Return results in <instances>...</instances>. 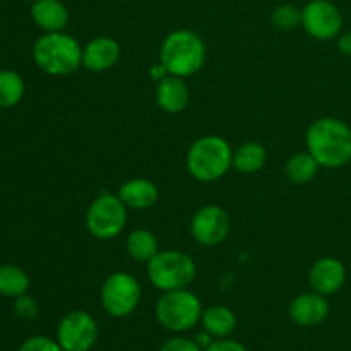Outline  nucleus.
I'll return each mask as SVG.
<instances>
[{
    "mask_svg": "<svg viewBox=\"0 0 351 351\" xmlns=\"http://www.w3.org/2000/svg\"><path fill=\"white\" fill-rule=\"evenodd\" d=\"M307 151L321 168H341L351 161V129L335 117H322L308 125Z\"/></svg>",
    "mask_w": 351,
    "mask_h": 351,
    "instance_id": "nucleus-1",
    "label": "nucleus"
},
{
    "mask_svg": "<svg viewBox=\"0 0 351 351\" xmlns=\"http://www.w3.org/2000/svg\"><path fill=\"white\" fill-rule=\"evenodd\" d=\"M33 60L45 74L62 77L82 67V47L64 31L45 33L33 45Z\"/></svg>",
    "mask_w": 351,
    "mask_h": 351,
    "instance_id": "nucleus-2",
    "label": "nucleus"
},
{
    "mask_svg": "<svg viewBox=\"0 0 351 351\" xmlns=\"http://www.w3.org/2000/svg\"><path fill=\"white\" fill-rule=\"evenodd\" d=\"M185 163L195 180L209 184L228 173L233 167V149L226 139L208 134L191 144Z\"/></svg>",
    "mask_w": 351,
    "mask_h": 351,
    "instance_id": "nucleus-3",
    "label": "nucleus"
},
{
    "mask_svg": "<svg viewBox=\"0 0 351 351\" xmlns=\"http://www.w3.org/2000/svg\"><path fill=\"white\" fill-rule=\"evenodd\" d=\"M160 62L168 74L191 77L206 64V43L191 29H175L167 34L160 47Z\"/></svg>",
    "mask_w": 351,
    "mask_h": 351,
    "instance_id": "nucleus-4",
    "label": "nucleus"
},
{
    "mask_svg": "<svg viewBox=\"0 0 351 351\" xmlns=\"http://www.w3.org/2000/svg\"><path fill=\"white\" fill-rule=\"evenodd\" d=\"M202 304L189 288L163 291L156 302L154 314L158 322L171 332H185L201 322Z\"/></svg>",
    "mask_w": 351,
    "mask_h": 351,
    "instance_id": "nucleus-5",
    "label": "nucleus"
},
{
    "mask_svg": "<svg viewBox=\"0 0 351 351\" xmlns=\"http://www.w3.org/2000/svg\"><path fill=\"white\" fill-rule=\"evenodd\" d=\"M197 266L189 254L182 250H160L147 263V278L160 291L189 288L194 281Z\"/></svg>",
    "mask_w": 351,
    "mask_h": 351,
    "instance_id": "nucleus-6",
    "label": "nucleus"
},
{
    "mask_svg": "<svg viewBox=\"0 0 351 351\" xmlns=\"http://www.w3.org/2000/svg\"><path fill=\"white\" fill-rule=\"evenodd\" d=\"M127 209L119 194H99L86 211L84 221L89 235L98 240L117 239L127 225Z\"/></svg>",
    "mask_w": 351,
    "mask_h": 351,
    "instance_id": "nucleus-7",
    "label": "nucleus"
},
{
    "mask_svg": "<svg viewBox=\"0 0 351 351\" xmlns=\"http://www.w3.org/2000/svg\"><path fill=\"white\" fill-rule=\"evenodd\" d=\"M143 288L136 276L123 271L112 273L101 285L99 302L103 311L115 319H123L139 307Z\"/></svg>",
    "mask_w": 351,
    "mask_h": 351,
    "instance_id": "nucleus-8",
    "label": "nucleus"
},
{
    "mask_svg": "<svg viewBox=\"0 0 351 351\" xmlns=\"http://www.w3.org/2000/svg\"><path fill=\"white\" fill-rule=\"evenodd\" d=\"M98 339V324L86 311H71L60 319L57 341L64 351H89Z\"/></svg>",
    "mask_w": 351,
    "mask_h": 351,
    "instance_id": "nucleus-9",
    "label": "nucleus"
},
{
    "mask_svg": "<svg viewBox=\"0 0 351 351\" xmlns=\"http://www.w3.org/2000/svg\"><path fill=\"white\" fill-rule=\"evenodd\" d=\"M302 27L314 40H335L343 29L341 10L331 0H311L302 9Z\"/></svg>",
    "mask_w": 351,
    "mask_h": 351,
    "instance_id": "nucleus-10",
    "label": "nucleus"
},
{
    "mask_svg": "<svg viewBox=\"0 0 351 351\" xmlns=\"http://www.w3.org/2000/svg\"><path fill=\"white\" fill-rule=\"evenodd\" d=\"M232 230L228 213L216 204H208L199 209L191 221V233L199 245L216 247L223 243Z\"/></svg>",
    "mask_w": 351,
    "mask_h": 351,
    "instance_id": "nucleus-11",
    "label": "nucleus"
},
{
    "mask_svg": "<svg viewBox=\"0 0 351 351\" xmlns=\"http://www.w3.org/2000/svg\"><path fill=\"white\" fill-rule=\"evenodd\" d=\"M346 281L345 264L336 257H321L308 271V285L312 291L324 297L338 293Z\"/></svg>",
    "mask_w": 351,
    "mask_h": 351,
    "instance_id": "nucleus-12",
    "label": "nucleus"
},
{
    "mask_svg": "<svg viewBox=\"0 0 351 351\" xmlns=\"http://www.w3.org/2000/svg\"><path fill=\"white\" fill-rule=\"evenodd\" d=\"M122 48L115 38L96 36L82 47V67L89 72H106L120 60Z\"/></svg>",
    "mask_w": 351,
    "mask_h": 351,
    "instance_id": "nucleus-13",
    "label": "nucleus"
},
{
    "mask_svg": "<svg viewBox=\"0 0 351 351\" xmlns=\"http://www.w3.org/2000/svg\"><path fill=\"white\" fill-rule=\"evenodd\" d=\"M288 314L291 321L302 328H314L322 324L329 315L328 297L315 291L298 295L291 300Z\"/></svg>",
    "mask_w": 351,
    "mask_h": 351,
    "instance_id": "nucleus-14",
    "label": "nucleus"
},
{
    "mask_svg": "<svg viewBox=\"0 0 351 351\" xmlns=\"http://www.w3.org/2000/svg\"><path fill=\"white\" fill-rule=\"evenodd\" d=\"M191 103V88L184 77L167 75L156 82V105L167 113H180Z\"/></svg>",
    "mask_w": 351,
    "mask_h": 351,
    "instance_id": "nucleus-15",
    "label": "nucleus"
},
{
    "mask_svg": "<svg viewBox=\"0 0 351 351\" xmlns=\"http://www.w3.org/2000/svg\"><path fill=\"white\" fill-rule=\"evenodd\" d=\"M119 197L129 209H149L153 208L160 197L156 184L149 178H130L119 187Z\"/></svg>",
    "mask_w": 351,
    "mask_h": 351,
    "instance_id": "nucleus-16",
    "label": "nucleus"
},
{
    "mask_svg": "<svg viewBox=\"0 0 351 351\" xmlns=\"http://www.w3.org/2000/svg\"><path fill=\"white\" fill-rule=\"evenodd\" d=\"M31 17L45 33H58L69 24V10L60 0H34L31 5Z\"/></svg>",
    "mask_w": 351,
    "mask_h": 351,
    "instance_id": "nucleus-17",
    "label": "nucleus"
},
{
    "mask_svg": "<svg viewBox=\"0 0 351 351\" xmlns=\"http://www.w3.org/2000/svg\"><path fill=\"white\" fill-rule=\"evenodd\" d=\"M202 328L215 339L228 338L237 328V315L226 305H211L202 312Z\"/></svg>",
    "mask_w": 351,
    "mask_h": 351,
    "instance_id": "nucleus-18",
    "label": "nucleus"
},
{
    "mask_svg": "<svg viewBox=\"0 0 351 351\" xmlns=\"http://www.w3.org/2000/svg\"><path fill=\"white\" fill-rule=\"evenodd\" d=\"M267 161V153L264 149L263 144L254 143H243L233 151V168L243 175H254L259 173L264 168Z\"/></svg>",
    "mask_w": 351,
    "mask_h": 351,
    "instance_id": "nucleus-19",
    "label": "nucleus"
},
{
    "mask_svg": "<svg viewBox=\"0 0 351 351\" xmlns=\"http://www.w3.org/2000/svg\"><path fill=\"white\" fill-rule=\"evenodd\" d=\"M127 254L136 263L147 264L158 252H160V245H158V239L154 233H151L146 228H137L129 233L125 240Z\"/></svg>",
    "mask_w": 351,
    "mask_h": 351,
    "instance_id": "nucleus-20",
    "label": "nucleus"
},
{
    "mask_svg": "<svg viewBox=\"0 0 351 351\" xmlns=\"http://www.w3.org/2000/svg\"><path fill=\"white\" fill-rule=\"evenodd\" d=\"M319 163L315 161V158L312 156L308 151H302V153L293 154L290 160L287 161V167H285V173H287L288 180L293 182V184H308L315 178L319 171Z\"/></svg>",
    "mask_w": 351,
    "mask_h": 351,
    "instance_id": "nucleus-21",
    "label": "nucleus"
},
{
    "mask_svg": "<svg viewBox=\"0 0 351 351\" xmlns=\"http://www.w3.org/2000/svg\"><path fill=\"white\" fill-rule=\"evenodd\" d=\"M29 290V276L26 271L14 264L0 266V295L7 298H17Z\"/></svg>",
    "mask_w": 351,
    "mask_h": 351,
    "instance_id": "nucleus-22",
    "label": "nucleus"
},
{
    "mask_svg": "<svg viewBox=\"0 0 351 351\" xmlns=\"http://www.w3.org/2000/svg\"><path fill=\"white\" fill-rule=\"evenodd\" d=\"M24 91L26 86L19 72L10 69L0 71V108H12L19 105L24 98Z\"/></svg>",
    "mask_w": 351,
    "mask_h": 351,
    "instance_id": "nucleus-23",
    "label": "nucleus"
},
{
    "mask_svg": "<svg viewBox=\"0 0 351 351\" xmlns=\"http://www.w3.org/2000/svg\"><path fill=\"white\" fill-rule=\"evenodd\" d=\"M271 21L278 29L291 31L302 26V9L293 3H281L271 14Z\"/></svg>",
    "mask_w": 351,
    "mask_h": 351,
    "instance_id": "nucleus-24",
    "label": "nucleus"
},
{
    "mask_svg": "<svg viewBox=\"0 0 351 351\" xmlns=\"http://www.w3.org/2000/svg\"><path fill=\"white\" fill-rule=\"evenodd\" d=\"M17 351H64L58 345L57 339H51L48 336H31Z\"/></svg>",
    "mask_w": 351,
    "mask_h": 351,
    "instance_id": "nucleus-25",
    "label": "nucleus"
},
{
    "mask_svg": "<svg viewBox=\"0 0 351 351\" xmlns=\"http://www.w3.org/2000/svg\"><path fill=\"white\" fill-rule=\"evenodd\" d=\"M14 311H16V314L21 319L31 321V319H34L38 315V304L33 297L24 293L16 298V302H14Z\"/></svg>",
    "mask_w": 351,
    "mask_h": 351,
    "instance_id": "nucleus-26",
    "label": "nucleus"
},
{
    "mask_svg": "<svg viewBox=\"0 0 351 351\" xmlns=\"http://www.w3.org/2000/svg\"><path fill=\"white\" fill-rule=\"evenodd\" d=\"M160 351H202L195 339L185 338V336H173L161 345Z\"/></svg>",
    "mask_w": 351,
    "mask_h": 351,
    "instance_id": "nucleus-27",
    "label": "nucleus"
},
{
    "mask_svg": "<svg viewBox=\"0 0 351 351\" xmlns=\"http://www.w3.org/2000/svg\"><path fill=\"white\" fill-rule=\"evenodd\" d=\"M202 351H249V350H247L242 343L235 341V339L221 338V339H215L208 348Z\"/></svg>",
    "mask_w": 351,
    "mask_h": 351,
    "instance_id": "nucleus-28",
    "label": "nucleus"
},
{
    "mask_svg": "<svg viewBox=\"0 0 351 351\" xmlns=\"http://www.w3.org/2000/svg\"><path fill=\"white\" fill-rule=\"evenodd\" d=\"M338 48L343 55L351 57V31L348 33H341L338 36Z\"/></svg>",
    "mask_w": 351,
    "mask_h": 351,
    "instance_id": "nucleus-29",
    "label": "nucleus"
},
{
    "mask_svg": "<svg viewBox=\"0 0 351 351\" xmlns=\"http://www.w3.org/2000/svg\"><path fill=\"white\" fill-rule=\"evenodd\" d=\"M167 75H170V74H168L167 67H165L161 62H156L154 65H151V69H149V77L151 79H154L156 82H160L161 79H165Z\"/></svg>",
    "mask_w": 351,
    "mask_h": 351,
    "instance_id": "nucleus-30",
    "label": "nucleus"
},
{
    "mask_svg": "<svg viewBox=\"0 0 351 351\" xmlns=\"http://www.w3.org/2000/svg\"><path fill=\"white\" fill-rule=\"evenodd\" d=\"M213 341H215V338H213V336L209 335L208 331H202V332H199V335H197V338H195V343H197V345L201 346L202 350H206V348H208V346L211 345Z\"/></svg>",
    "mask_w": 351,
    "mask_h": 351,
    "instance_id": "nucleus-31",
    "label": "nucleus"
},
{
    "mask_svg": "<svg viewBox=\"0 0 351 351\" xmlns=\"http://www.w3.org/2000/svg\"><path fill=\"white\" fill-rule=\"evenodd\" d=\"M27 2H34V0H27Z\"/></svg>",
    "mask_w": 351,
    "mask_h": 351,
    "instance_id": "nucleus-32",
    "label": "nucleus"
}]
</instances>
